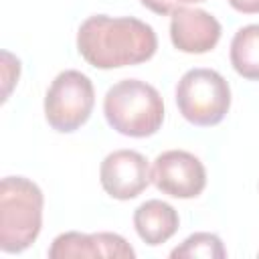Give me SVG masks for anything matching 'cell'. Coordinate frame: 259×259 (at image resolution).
Here are the masks:
<instances>
[{"label": "cell", "instance_id": "obj_2", "mask_svg": "<svg viewBox=\"0 0 259 259\" xmlns=\"http://www.w3.org/2000/svg\"><path fill=\"white\" fill-rule=\"evenodd\" d=\"M103 115L117 134L148 138L162 127L164 99L154 85L140 79H123L107 89Z\"/></svg>", "mask_w": 259, "mask_h": 259}, {"label": "cell", "instance_id": "obj_14", "mask_svg": "<svg viewBox=\"0 0 259 259\" xmlns=\"http://www.w3.org/2000/svg\"><path fill=\"white\" fill-rule=\"evenodd\" d=\"M237 12L243 14H259V0H227Z\"/></svg>", "mask_w": 259, "mask_h": 259}, {"label": "cell", "instance_id": "obj_7", "mask_svg": "<svg viewBox=\"0 0 259 259\" xmlns=\"http://www.w3.org/2000/svg\"><path fill=\"white\" fill-rule=\"evenodd\" d=\"M103 190L117 200H130L142 194L152 182V170L144 154L136 150H115L99 166Z\"/></svg>", "mask_w": 259, "mask_h": 259}, {"label": "cell", "instance_id": "obj_10", "mask_svg": "<svg viewBox=\"0 0 259 259\" xmlns=\"http://www.w3.org/2000/svg\"><path fill=\"white\" fill-rule=\"evenodd\" d=\"M178 225H180V219L176 208L158 198L146 200L134 210L136 233L150 247L166 243L178 231Z\"/></svg>", "mask_w": 259, "mask_h": 259}, {"label": "cell", "instance_id": "obj_5", "mask_svg": "<svg viewBox=\"0 0 259 259\" xmlns=\"http://www.w3.org/2000/svg\"><path fill=\"white\" fill-rule=\"evenodd\" d=\"M95 89L91 79L75 69L59 73L45 95V117L55 132H77L91 115Z\"/></svg>", "mask_w": 259, "mask_h": 259}, {"label": "cell", "instance_id": "obj_4", "mask_svg": "<svg viewBox=\"0 0 259 259\" xmlns=\"http://www.w3.org/2000/svg\"><path fill=\"white\" fill-rule=\"evenodd\" d=\"M176 105L186 121L200 127L217 125L231 107V87L214 71L196 67L186 71L176 85Z\"/></svg>", "mask_w": 259, "mask_h": 259}, {"label": "cell", "instance_id": "obj_1", "mask_svg": "<svg viewBox=\"0 0 259 259\" xmlns=\"http://www.w3.org/2000/svg\"><path fill=\"white\" fill-rule=\"evenodd\" d=\"M158 49L154 28L134 16L93 14L77 30V51L95 69L146 63Z\"/></svg>", "mask_w": 259, "mask_h": 259}, {"label": "cell", "instance_id": "obj_3", "mask_svg": "<svg viewBox=\"0 0 259 259\" xmlns=\"http://www.w3.org/2000/svg\"><path fill=\"white\" fill-rule=\"evenodd\" d=\"M42 190L24 176H6L0 182V249L22 253L42 227Z\"/></svg>", "mask_w": 259, "mask_h": 259}, {"label": "cell", "instance_id": "obj_9", "mask_svg": "<svg viewBox=\"0 0 259 259\" xmlns=\"http://www.w3.org/2000/svg\"><path fill=\"white\" fill-rule=\"evenodd\" d=\"M51 259H69V257H119L134 259V247L117 233H61L49 247Z\"/></svg>", "mask_w": 259, "mask_h": 259}, {"label": "cell", "instance_id": "obj_6", "mask_svg": "<svg viewBox=\"0 0 259 259\" xmlns=\"http://www.w3.org/2000/svg\"><path fill=\"white\" fill-rule=\"evenodd\" d=\"M156 188L174 198H196L206 186L204 164L186 150H166L152 166Z\"/></svg>", "mask_w": 259, "mask_h": 259}, {"label": "cell", "instance_id": "obj_8", "mask_svg": "<svg viewBox=\"0 0 259 259\" xmlns=\"http://www.w3.org/2000/svg\"><path fill=\"white\" fill-rule=\"evenodd\" d=\"M221 22L202 8H178L170 20L172 45L188 55H202L221 40Z\"/></svg>", "mask_w": 259, "mask_h": 259}, {"label": "cell", "instance_id": "obj_12", "mask_svg": "<svg viewBox=\"0 0 259 259\" xmlns=\"http://www.w3.org/2000/svg\"><path fill=\"white\" fill-rule=\"evenodd\" d=\"M172 259H225L227 249L223 241L212 233H194L186 237L178 247L170 251Z\"/></svg>", "mask_w": 259, "mask_h": 259}, {"label": "cell", "instance_id": "obj_11", "mask_svg": "<svg viewBox=\"0 0 259 259\" xmlns=\"http://www.w3.org/2000/svg\"><path fill=\"white\" fill-rule=\"evenodd\" d=\"M229 57L243 79L259 81V24H247L235 32Z\"/></svg>", "mask_w": 259, "mask_h": 259}, {"label": "cell", "instance_id": "obj_13", "mask_svg": "<svg viewBox=\"0 0 259 259\" xmlns=\"http://www.w3.org/2000/svg\"><path fill=\"white\" fill-rule=\"evenodd\" d=\"M144 8L152 10L154 14H162V16H168V14H174L178 8H182L180 0H140Z\"/></svg>", "mask_w": 259, "mask_h": 259}, {"label": "cell", "instance_id": "obj_15", "mask_svg": "<svg viewBox=\"0 0 259 259\" xmlns=\"http://www.w3.org/2000/svg\"><path fill=\"white\" fill-rule=\"evenodd\" d=\"M196 2H206V0H180V4H196Z\"/></svg>", "mask_w": 259, "mask_h": 259}]
</instances>
